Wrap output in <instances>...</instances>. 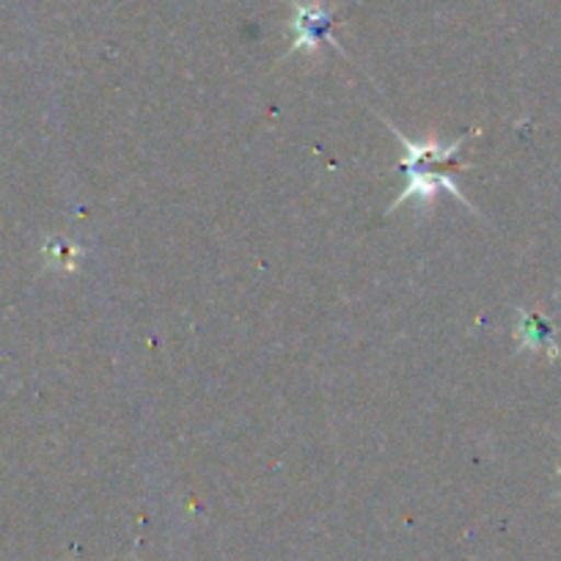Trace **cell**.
Instances as JSON below:
<instances>
[{
  "instance_id": "cell-2",
  "label": "cell",
  "mask_w": 561,
  "mask_h": 561,
  "mask_svg": "<svg viewBox=\"0 0 561 561\" xmlns=\"http://www.w3.org/2000/svg\"><path fill=\"white\" fill-rule=\"evenodd\" d=\"M336 23V14L325 7H298L293 20V34H295V45L293 53H311L322 45V42H333L331 39V28Z\"/></svg>"
},
{
  "instance_id": "cell-1",
  "label": "cell",
  "mask_w": 561,
  "mask_h": 561,
  "mask_svg": "<svg viewBox=\"0 0 561 561\" xmlns=\"http://www.w3.org/2000/svg\"><path fill=\"white\" fill-rule=\"evenodd\" d=\"M391 133L397 135V138L402 140V147L408 149V158L402 160V171L404 176H408V185L399 193L397 202L391 204V209L402 207L410 198H413V202H433L438 191L451 193V196L460 198L468 207L466 196L460 193L457 182L451 180V171L466 169V163H457V152H460V147L468 140V135L457 140V144H446L444 147V144H438L435 138L424 140V144L408 140L397 127H391Z\"/></svg>"
},
{
  "instance_id": "cell-3",
  "label": "cell",
  "mask_w": 561,
  "mask_h": 561,
  "mask_svg": "<svg viewBox=\"0 0 561 561\" xmlns=\"http://www.w3.org/2000/svg\"><path fill=\"white\" fill-rule=\"evenodd\" d=\"M553 331L550 320H545L537 311L520 309L517 311V325H515V342L520 344L523 350H542L550 358L559 355V347L553 342Z\"/></svg>"
}]
</instances>
